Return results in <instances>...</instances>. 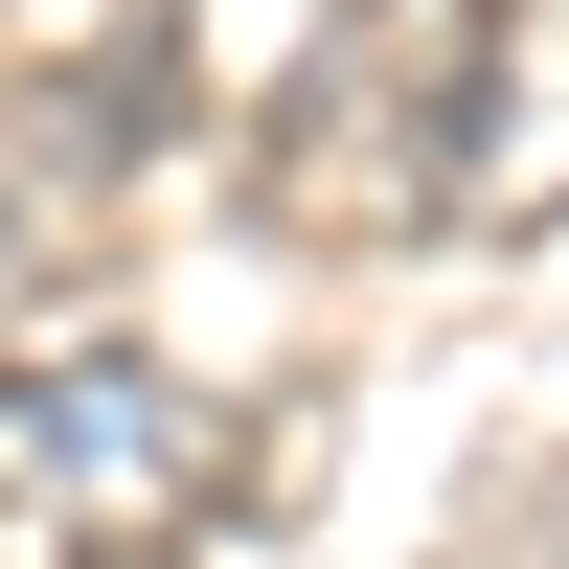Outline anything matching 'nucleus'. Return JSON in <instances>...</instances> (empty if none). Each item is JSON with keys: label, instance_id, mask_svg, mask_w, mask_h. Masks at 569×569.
I'll list each match as a JSON object with an SVG mask.
<instances>
[{"label": "nucleus", "instance_id": "f257e3e1", "mask_svg": "<svg viewBox=\"0 0 569 569\" xmlns=\"http://www.w3.org/2000/svg\"><path fill=\"white\" fill-rule=\"evenodd\" d=\"M228 501V433L160 342H46L0 365V547H91V569H160Z\"/></svg>", "mask_w": 569, "mask_h": 569}, {"label": "nucleus", "instance_id": "39448f33", "mask_svg": "<svg viewBox=\"0 0 569 569\" xmlns=\"http://www.w3.org/2000/svg\"><path fill=\"white\" fill-rule=\"evenodd\" d=\"M0 273H23V206H0Z\"/></svg>", "mask_w": 569, "mask_h": 569}, {"label": "nucleus", "instance_id": "20e7f679", "mask_svg": "<svg viewBox=\"0 0 569 569\" xmlns=\"http://www.w3.org/2000/svg\"><path fill=\"white\" fill-rule=\"evenodd\" d=\"M525 547H547V569H569V479H525Z\"/></svg>", "mask_w": 569, "mask_h": 569}, {"label": "nucleus", "instance_id": "7ed1b4c3", "mask_svg": "<svg viewBox=\"0 0 569 569\" xmlns=\"http://www.w3.org/2000/svg\"><path fill=\"white\" fill-rule=\"evenodd\" d=\"M456 206L547 228L569 206V0H479V91H456Z\"/></svg>", "mask_w": 569, "mask_h": 569}, {"label": "nucleus", "instance_id": "f03ea898", "mask_svg": "<svg viewBox=\"0 0 569 569\" xmlns=\"http://www.w3.org/2000/svg\"><path fill=\"white\" fill-rule=\"evenodd\" d=\"M456 91H479V0H365L273 91V206L297 228H433L456 206Z\"/></svg>", "mask_w": 569, "mask_h": 569}]
</instances>
